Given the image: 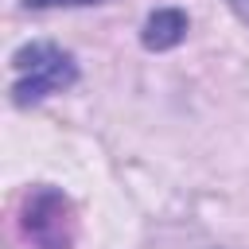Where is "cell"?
Listing matches in <instances>:
<instances>
[{"mask_svg":"<svg viewBox=\"0 0 249 249\" xmlns=\"http://www.w3.org/2000/svg\"><path fill=\"white\" fill-rule=\"evenodd\" d=\"M16 230L27 249H70L78 237L74 202L54 187H31L16 210Z\"/></svg>","mask_w":249,"mask_h":249,"instance_id":"cell-1","label":"cell"},{"mask_svg":"<svg viewBox=\"0 0 249 249\" xmlns=\"http://www.w3.org/2000/svg\"><path fill=\"white\" fill-rule=\"evenodd\" d=\"M12 101L16 105H35L51 93H62L66 86L78 82V62L54 47V43H27L12 54Z\"/></svg>","mask_w":249,"mask_h":249,"instance_id":"cell-2","label":"cell"},{"mask_svg":"<svg viewBox=\"0 0 249 249\" xmlns=\"http://www.w3.org/2000/svg\"><path fill=\"white\" fill-rule=\"evenodd\" d=\"M183 35H187V16L179 8H160V12L148 16L140 39H144L148 51H171V47L183 43Z\"/></svg>","mask_w":249,"mask_h":249,"instance_id":"cell-3","label":"cell"},{"mask_svg":"<svg viewBox=\"0 0 249 249\" xmlns=\"http://www.w3.org/2000/svg\"><path fill=\"white\" fill-rule=\"evenodd\" d=\"M78 4H97V0H27V8H78Z\"/></svg>","mask_w":249,"mask_h":249,"instance_id":"cell-4","label":"cell"},{"mask_svg":"<svg viewBox=\"0 0 249 249\" xmlns=\"http://www.w3.org/2000/svg\"><path fill=\"white\" fill-rule=\"evenodd\" d=\"M230 4H233V12H237L245 23H249V0H230Z\"/></svg>","mask_w":249,"mask_h":249,"instance_id":"cell-5","label":"cell"}]
</instances>
